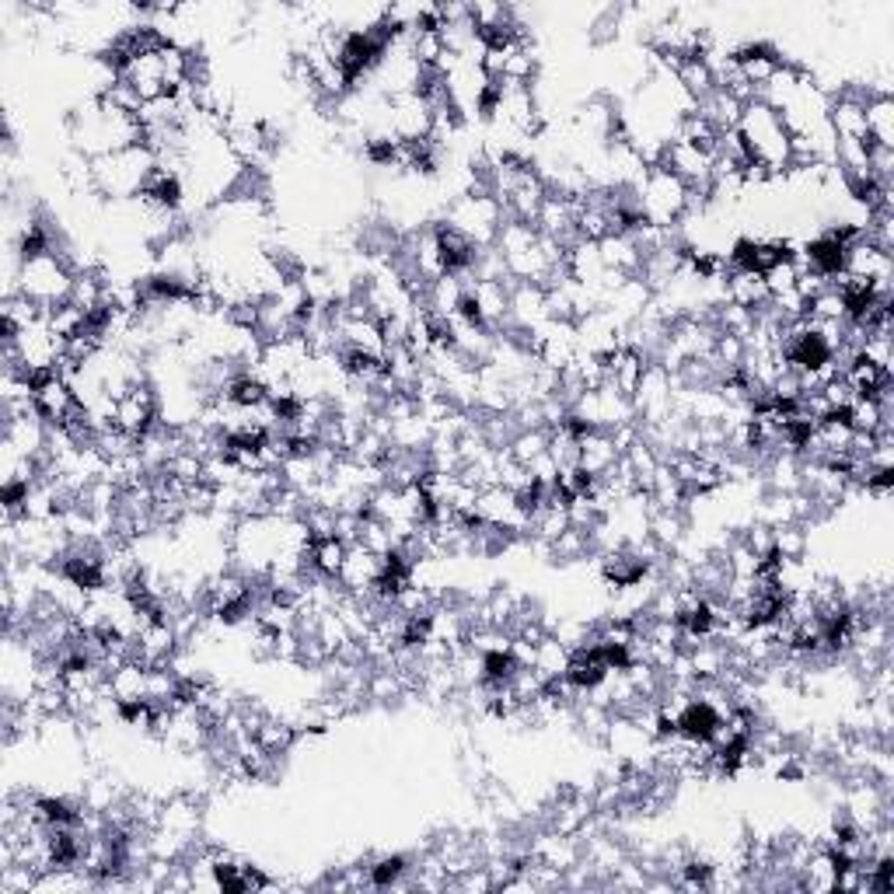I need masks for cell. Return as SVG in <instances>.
<instances>
[{"mask_svg": "<svg viewBox=\"0 0 894 894\" xmlns=\"http://www.w3.org/2000/svg\"><path fill=\"white\" fill-rule=\"evenodd\" d=\"M70 290H74V269L67 266V259L60 252H42L35 259L21 262L18 294H25L32 304H39L46 315L70 301Z\"/></svg>", "mask_w": 894, "mask_h": 894, "instance_id": "6da1fadb", "label": "cell"}, {"mask_svg": "<svg viewBox=\"0 0 894 894\" xmlns=\"http://www.w3.org/2000/svg\"><path fill=\"white\" fill-rule=\"evenodd\" d=\"M622 454L615 451L612 434L608 430H594L580 441V472H587L591 479H601L605 472H612V465Z\"/></svg>", "mask_w": 894, "mask_h": 894, "instance_id": "7a4b0ae2", "label": "cell"}, {"mask_svg": "<svg viewBox=\"0 0 894 894\" xmlns=\"http://www.w3.org/2000/svg\"><path fill=\"white\" fill-rule=\"evenodd\" d=\"M863 116H867V137L894 151V98H867Z\"/></svg>", "mask_w": 894, "mask_h": 894, "instance_id": "3957f363", "label": "cell"}, {"mask_svg": "<svg viewBox=\"0 0 894 894\" xmlns=\"http://www.w3.org/2000/svg\"><path fill=\"white\" fill-rule=\"evenodd\" d=\"M409 870H413L409 856H378V860L367 863V888H402Z\"/></svg>", "mask_w": 894, "mask_h": 894, "instance_id": "277c9868", "label": "cell"}, {"mask_svg": "<svg viewBox=\"0 0 894 894\" xmlns=\"http://www.w3.org/2000/svg\"><path fill=\"white\" fill-rule=\"evenodd\" d=\"M109 692L116 695L119 702L147 699V668L137 661H126L123 668L109 674Z\"/></svg>", "mask_w": 894, "mask_h": 894, "instance_id": "5b68a950", "label": "cell"}, {"mask_svg": "<svg viewBox=\"0 0 894 894\" xmlns=\"http://www.w3.org/2000/svg\"><path fill=\"white\" fill-rule=\"evenodd\" d=\"M346 549H350V545H346L343 538H336V535L322 538V542H311L308 563L315 566L322 577H336L339 580V573H343V563H346Z\"/></svg>", "mask_w": 894, "mask_h": 894, "instance_id": "8992f818", "label": "cell"}, {"mask_svg": "<svg viewBox=\"0 0 894 894\" xmlns=\"http://www.w3.org/2000/svg\"><path fill=\"white\" fill-rule=\"evenodd\" d=\"M531 668L542 674L545 685H549L552 678H563L566 668H570V650H566L556 636H545V640L535 647V664H531Z\"/></svg>", "mask_w": 894, "mask_h": 894, "instance_id": "52a82bcc", "label": "cell"}, {"mask_svg": "<svg viewBox=\"0 0 894 894\" xmlns=\"http://www.w3.org/2000/svg\"><path fill=\"white\" fill-rule=\"evenodd\" d=\"M549 441H552V430H545V427H535V430H521V434L514 437V441H510V458L514 461H521L524 468L531 465V461L535 458H542L545 451H549Z\"/></svg>", "mask_w": 894, "mask_h": 894, "instance_id": "ba28073f", "label": "cell"}, {"mask_svg": "<svg viewBox=\"0 0 894 894\" xmlns=\"http://www.w3.org/2000/svg\"><path fill=\"white\" fill-rule=\"evenodd\" d=\"M797 276H800L797 259H779V262H772V266L765 269L762 280H765V290H769V297H779V294H786V290L797 287Z\"/></svg>", "mask_w": 894, "mask_h": 894, "instance_id": "9c48e42d", "label": "cell"}, {"mask_svg": "<svg viewBox=\"0 0 894 894\" xmlns=\"http://www.w3.org/2000/svg\"><path fill=\"white\" fill-rule=\"evenodd\" d=\"M772 542H776V556H783V559H804V552H807V535L800 524L772 528Z\"/></svg>", "mask_w": 894, "mask_h": 894, "instance_id": "30bf717a", "label": "cell"}]
</instances>
